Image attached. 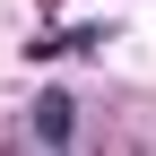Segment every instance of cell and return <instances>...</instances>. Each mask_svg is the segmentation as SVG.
Wrapping results in <instances>:
<instances>
[{
    "mask_svg": "<svg viewBox=\"0 0 156 156\" xmlns=\"http://www.w3.org/2000/svg\"><path fill=\"white\" fill-rule=\"evenodd\" d=\"M26 130H35V147H78V104H69V87H44V95H35Z\"/></svg>",
    "mask_w": 156,
    "mask_h": 156,
    "instance_id": "cell-1",
    "label": "cell"
}]
</instances>
